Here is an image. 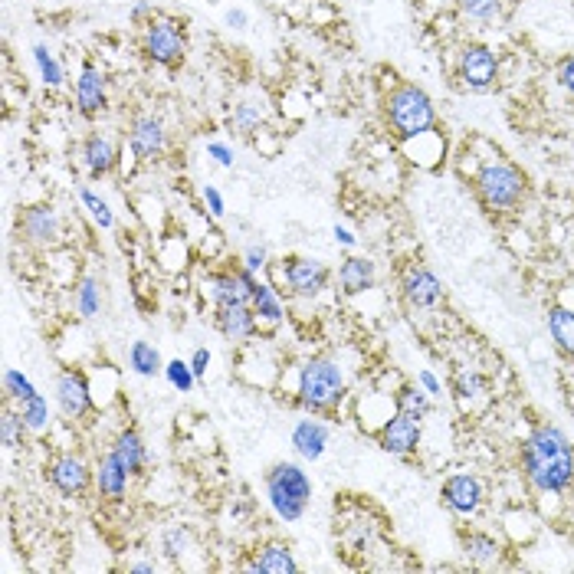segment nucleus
<instances>
[{"label": "nucleus", "instance_id": "1", "mask_svg": "<svg viewBox=\"0 0 574 574\" xmlns=\"http://www.w3.org/2000/svg\"><path fill=\"white\" fill-rule=\"evenodd\" d=\"M522 473L542 496H561L574 486V447L555 424L532 427L522 440Z\"/></svg>", "mask_w": 574, "mask_h": 574}, {"label": "nucleus", "instance_id": "2", "mask_svg": "<svg viewBox=\"0 0 574 574\" xmlns=\"http://www.w3.org/2000/svg\"><path fill=\"white\" fill-rule=\"evenodd\" d=\"M348 384H345V371L335 358L328 355H312L299 365L296 371V407L306 410L312 417L332 414V410L345 401Z\"/></svg>", "mask_w": 574, "mask_h": 574}, {"label": "nucleus", "instance_id": "3", "mask_svg": "<svg viewBox=\"0 0 574 574\" xmlns=\"http://www.w3.org/2000/svg\"><path fill=\"white\" fill-rule=\"evenodd\" d=\"M263 489H266V502L283 522H299L306 515L309 502H312V476L302 470L299 463L283 460L276 466H269L263 476Z\"/></svg>", "mask_w": 574, "mask_h": 574}, {"label": "nucleus", "instance_id": "4", "mask_svg": "<svg viewBox=\"0 0 574 574\" xmlns=\"http://www.w3.org/2000/svg\"><path fill=\"white\" fill-rule=\"evenodd\" d=\"M384 112L394 128L397 138L414 142V138H427L437 128V109L433 99L414 82H401L397 89H391V96L384 99Z\"/></svg>", "mask_w": 574, "mask_h": 574}, {"label": "nucleus", "instance_id": "5", "mask_svg": "<svg viewBox=\"0 0 574 574\" xmlns=\"http://www.w3.org/2000/svg\"><path fill=\"white\" fill-rule=\"evenodd\" d=\"M476 194L489 210L496 214H506V210H515L525 194H529V184H525V174L519 168H512L506 161H486L483 168L476 171Z\"/></svg>", "mask_w": 574, "mask_h": 574}, {"label": "nucleus", "instance_id": "6", "mask_svg": "<svg viewBox=\"0 0 574 574\" xmlns=\"http://www.w3.org/2000/svg\"><path fill=\"white\" fill-rule=\"evenodd\" d=\"M260 276L250 273L243 263L227 269H210L201 279V292L210 299V306H250Z\"/></svg>", "mask_w": 574, "mask_h": 574}, {"label": "nucleus", "instance_id": "7", "mask_svg": "<svg viewBox=\"0 0 574 574\" xmlns=\"http://www.w3.org/2000/svg\"><path fill=\"white\" fill-rule=\"evenodd\" d=\"M332 269L322 260H312V256H286L283 263L276 266V279L283 283L296 299H315L322 296L332 283Z\"/></svg>", "mask_w": 574, "mask_h": 574}, {"label": "nucleus", "instance_id": "8", "mask_svg": "<svg viewBox=\"0 0 574 574\" xmlns=\"http://www.w3.org/2000/svg\"><path fill=\"white\" fill-rule=\"evenodd\" d=\"M56 407L66 420H86L96 414V397L86 381V374L76 368H63L56 374Z\"/></svg>", "mask_w": 574, "mask_h": 574}, {"label": "nucleus", "instance_id": "9", "mask_svg": "<svg viewBox=\"0 0 574 574\" xmlns=\"http://www.w3.org/2000/svg\"><path fill=\"white\" fill-rule=\"evenodd\" d=\"M440 499L453 515L460 519H473V515L486 506V486L476 473H453L443 479Z\"/></svg>", "mask_w": 574, "mask_h": 574}, {"label": "nucleus", "instance_id": "10", "mask_svg": "<svg viewBox=\"0 0 574 574\" xmlns=\"http://www.w3.org/2000/svg\"><path fill=\"white\" fill-rule=\"evenodd\" d=\"M17 233L23 243L40 246V250H50V246L60 243L63 237V224L56 207L50 204H37V207H23L17 217Z\"/></svg>", "mask_w": 574, "mask_h": 574}, {"label": "nucleus", "instance_id": "11", "mask_svg": "<svg viewBox=\"0 0 574 574\" xmlns=\"http://www.w3.org/2000/svg\"><path fill=\"white\" fill-rule=\"evenodd\" d=\"M456 76H460L463 89L470 92H486L496 86L499 79V60L496 53L489 50L483 43H470L466 50L460 53V66H456Z\"/></svg>", "mask_w": 574, "mask_h": 574}, {"label": "nucleus", "instance_id": "12", "mask_svg": "<svg viewBox=\"0 0 574 574\" xmlns=\"http://www.w3.org/2000/svg\"><path fill=\"white\" fill-rule=\"evenodd\" d=\"M142 46H145L148 60L158 63V66L181 63L184 60V50H187L184 33L178 30V23H174V20H151L148 30H145Z\"/></svg>", "mask_w": 574, "mask_h": 574}, {"label": "nucleus", "instance_id": "13", "mask_svg": "<svg viewBox=\"0 0 574 574\" xmlns=\"http://www.w3.org/2000/svg\"><path fill=\"white\" fill-rule=\"evenodd\" d=\"M46 476H50L53 489L63 492V496H86L89 486L96 483V470L76 453L56 456V460L46 466Z\"/></svg>", "mask_w": 574, "mask_h": 574}, {"label": "nucleus", "instance_id": "14", "mask_svg": "<svg viewBox=\"0 0 574 574\" xmlns=\"http://www.w3.org/2000/svg\"><path fill=\"white\" fill-rule=\"evenodd\" d=\"M401 296L410 309L430 312L443 306V283L430 273L427 266H407V273L401 279Z\"/></svg>", "mask_w": 574, "mask_h": 574}, {"label": "nucleus", "instance_id": "15", "mask_svg": "<svg viewBox=\"0 0 574 574\" xmlns=\"http://www.w3.org/2000/svg\"><path fill=\"white\" fill-rule=\"evenodd\" d=\"M374 440H378V447H381L384 453L401 456V460H404V456H414L417 447H420V424L394 410V414L378 427Z\"/></svg>", "mask_w": 574, "mask_h": 574}, {"label": "nucleus", "instance_id": "16", "mask_svg": "<svg viewBox=\"0 0 574 574\" xmlns=\"http://www.w3.org/2000/svg\"><path fill=\"white\" fill-rule=\"evenodd\" d=\"M168 148V132H164L161 119L155 115H138L128 125V151L138 158V161H155L164 155Z\"/></svg>", "mask_w": 574, "mask_h": 574}, {"label": "nucleus", "instance_id": "17", "mask_svg": "<svg viewBox=\"0 0 574 574\" xmlns=\"http://www.w3.org/2000/svg\"><path fill=\"white\" fill-rule=\"evenodd\" d=\"M214 325H217V332L233 345L253 342V338L263 332V325H260V319H256L253 306H217L214 309Z\"/></svg>", "mask_w": 574, "mask_h": 574}, {"label": "nucleus", "instance_id": "18", "mask_svg": "<svg viewBox=\"0 0 574 574\" xmlns=\"http://www.w3.org/2000/svg\"><path fill=\"white\" fill-rule=\"evenodd\" d=\"M328 440H332V430H328L322 420H315L312 414L296 420L292 427V447L302 456V460H322L325 450H328Z\"/></svg>", "mask_w": 574, "mask_h": 574}, {"label": "nucleus", "instance_id": "19", "mask_svg": "<svg viewBox=\"0 0 574 574\" xmlns=\"http://www.w3.org/2000/svg\"><path fill=\"white\" fill-rule=\"evenodd\" d=\"M128 483H132V473L125 470V466L119 463V456H115L112 450L99 456L96 463V489L99 496L105 502H122L128 496Z\"/></svg>", "mask_w": 574, "mask_h": 574}, {"label": "nucleus", "instance_id": "20", "mask_svg": "<svg viewBox=\"0 0 574 574\" xmlns=\"http://www.w3.org/2000/svg\"><path fill=\"white\" fill-rule=\"evenodd\" d=\"M109 102V86H105V76L99 73L92 63H82V73L76 79V105L82 115H99Z\"/></svg>", "mask_w": 574, "mask_h": 574}, {"label": "nucleus", "instance_id": "21", "mask_svg": "<svg viewBox=\"0 0 574 574\" xmlns=\"http://www.w3.org/2000/svg\"><path fill=\"white\" fill-rule=\"evenodd\" d=\"M82 168H86L89 178H102V174H109L115 164H119V148L109 135L102 132H92L86 142H82Z\"/></svg>", "mask_w": 574, "mask_h": 574}, {"label": "nucleus", "instance_id": "22", "mask_svg": "<svg viewBox=\"0 0 574 574\" xmlns=\"http://www.w3.org/2000/svg\"><path fill=\"white\" fill-rule=\"evenodd\" d=\"M335 279L345 296H361V292H371L374 283H378V266H374V260H368V256H348V260H342V266H338Z\"/></svg>", "mask_w": 574, "mask_h": 574}, {"label": "nucleus", "instance_id": "23", "mask_svg": "<svg viewBox=\"0 0 574 574\" xmlns=\"http://www.w3.org/2000/svg\"><path fill=\"white\" fill-rule=\"evenodd\" d=\"M112 453L119 456V463L132 476H145V470H148V447H145V437L135 427H122L119 433H115Z\"/></svg>", "mask_w": 574, "mask_h": 574}, {"label": "nucleus", "instance_id": "24", "mask_svg": "<svg viewBox=\"0 0 574 574\" xmlns=\"http://www.w3.org/2000/svg\"><path fill=\"white\" fill-rule=\"evenodd\" d=\"M250 306L256 312V319H260V325H266V328L283 325V319H286V302H283V296H279L276 283H269V279H260V283H256Z\"/></svg>", "mask_w": 574, "mask_h": 574}, {"label": "nucleus", "instance_id": "25", "mask_svg": "<svg viewBox=\"0 0 574 574\" xmlns=\"http://www.w3.org/2000/svg\"><path fill=\"white\" fill-rule=\"evenodd\" d=\"M460 548H463L466 561L476 568H492V565H499V558H502V545L489 532H479V529L463 532Z\"/></svg>", "mask_w": 574, "mask_h": 574}, {"label": "nucleus", "instance_id": "26", "mask_svg": "<svg viewBox=\"0 0 574 574\" xmlns=\"http://www.w3.org/2000/svg\"><path fill=\"white\" fill-rule=\"evenodd\" d=\"M246 571H260V574H292L299 571V561L292 555V548L283 545V542H269L263 545L256 558L246 565Z\"/></svg>", "mask_w": 574, "mask_h": 574}, {"label": "nucleus", "instance_id": "27", "mask_svg": "<svg viewBox=\"0 0 574 574\" xmlns=\"http://www.w3.org/2000/svg\"><path fill=\"white\" fill-rule=\"evenodd\" d=\"M394 410L420 424V420H427L433 414V397L420 388V384H401V388L394 391Z\"/></svg>", "mask_w": 574, "mask_h": 574}, {"label": "nucleus", "instance_id": "28", "mask_svg": "<svg viewBox=\"0 0 574 574\" xmlns=\"http://www.w3.org/2000/svg\"><path fill=\"white\" fill-rule=\"evenodd\" d=\"M450 391H453V397H456V401H460L463 407H473V404L486 401V397H489V378H486V374L473 371V368L456 371Z\"/></svg>", "mask_w": 574, "mask_h": 574}, {"label": "nucleus", "instance_id": "29", "mask_svg": "<svg viewBox=\"0 0 574 574\" xmlns=\"http://www.w3.org/2000/svg\"><path fill=\"white\" fill-rule=\"evenodd\" d=\"M548 335H552V342L561 355L574 358V309L568 306L548 309Z\"/></svg>", "mask_w": 574, "mask_h": 574}, {"label": "nucleus", "instance_id": "30", "mask_svg": "<svg viewBox=\"0 0 574 574\" xmlns=\"http://www.w3.org/2000/svg\"><path fill=\"white\" fill-rule=\"evenodd\" d=\"M73 306L79 319H96L102 312V286L96 276H82L73 289Z\"/></svg>", "mask_w": 574, "mask_h": 574}, {"label": "nucleus", "instance_id": "31", "mask_svg": "<svg viewBox=\"0 0 574 574\" xmlns=\"http://www.w3.org/2000/svg\"><path fill=\"white\" fill-rule=\"evenodd\" d=\"M128 368L142 374V378H155V374L164 371L161 351L151 342H132V348H128Z\"/></svg>", "mask_w": 574, "mask_h": 574}, {"label": "nucleus", "instance_id": "32", "mask_svg": "<svg viewBox=\"0 0 574 574\" xmlns=\"http://www.w3.org/2000/svg\"><path fill=\"white\" fill-rule=\"evenodd\" d=\"M14 407L20 410L23 424H27L30 433H43L46 427H50V404H46V397L40 391L23 397V401H17Z\"/></svg>", "mask_w": 574, "mask_h": 574}, {"label": "nucleus", "instance_id": "33", "mask_svg": "<svg viewBox=\"0 0 574 574\" xmlns=\"http://www.w3.org/2000/svg\"><path fill=\"white\" fill-rule=\"evenodd\" d=\"M23 433H27V424H23V417L14 407V401H7L4 414H0V443H4L7 450H17L23 443Z\"/></svg>", "mask_w": 574, "mask_h": 574}, {"label": "nucleus", "instance_id": "34", "mask_svg": "<svg viewBox=\"0 0 574 574\" xmlns=\"http://www.w3.org/2000/svg\"><path fill=\"white\" fill-rule=\"evenodd\" d=\"M79 201H82V207L89 210V217H92V224H96V227H102V230H112L115 227V214H112L109 201H102L96 191H89V187H79Z\"/></svg>", "mask_w": 574, "mask_h": 574}, {"label": "nucleus", "instance_id": "35", "mask_svg": "<svg viewBox=\"0 0 574 574\" xmlns=\"http://www.w3.org/2000/svg\"><path fill=\"white\" fill-rule=\"evenodd\" d=\"M33 60H37V66H40V76H43V82L50 89H60L63 86V79H66V73H63V66H60V60L46 50L43 43H37L33 46Z\"/></svg>", "mask_w": 574, "mask_h": 574}, {"label": "nucleus", "instance_id": "36", "mask_svg": "<svg viewBox=\"0 0 574 574\" xmlns=\"http://www.w3.org/2000/svg\"><path fill=\"white\" fill-rule=\"evenodd\" d=\"M187 548H191V532H187L184 525H168V529L161 532V552L171 561H181L187 555Z\"/></svg>", "mask_w": 574, "mask_h": 574}, {"label": "nucleus", "instance_id": "37", "mask_svg": "<svg viewBox=\"0 0 574 574\" xmlns=\"http://www.w3.org/2000/svg\"><path fill=\"white\" fill-rule=\"evenodd\" d=\"M164 378H168L171 388L181 391V394H191L194 384H197V374L191 368V361H181V358H174V361L164 365Z\"/></svg>", "mask_w": 574, "mask_h": 574}, {"label": "nucleus", "instance_id": "38", "mask_svg": "<svg viewBox=\"0 0 574 574\" xmlns=\"http://www.w3.org/2000/svg\"><path fill=\"white\" fill-rule=\"evenodd\" d=\"M460 14L473 23H492L502 14V0H460Z\"/></svg>", "mask_w": 574, "mask_h": 574}, {"label": "nucleus", "instance_id": "39", "mask_svg": "<svg viewBox=\"0 0 574 574\" xmlns=\"http://www.w3.org/2000/svg\"><path fill=\"white\" fill-rule=\"evenodd\" d=\"M4 394H7V401L17 404V401H23V397L37 394V384H33L23 371L7 368V371H4Z\"/></svg>", "mask_w": 574, "mask_h": 574}, {"label": "nucleus", "instance_id": "40", "mask_svg": "<svg viewBox=\"0 0 574 574\" xmlns=\"http://www.w3.org/2000/svg\"><path fill=\"white\" fill-rule=\"evenodd\" d=\"M260 122H263V112L256 109V105H250V102L237 105V109H233V115H230V125L237 128V132H243V135L256 132V128H260Z\"/></svg>", "mask_w": 574, "mask_h": 574}, {"label": "nucleus", "instance_id": "41", "mask_svg": "<svg viewBox=\"0 0 574 574\" xmlns=\"http://www.w3.org/2000/svg\"><path fill=\"white\" fill-rule=\"evenodd\" d=\"M240 263L250 269V273H256V276L266 273V269H269V246H266V243H250V246L243 250Z\"/></svg>", "mask_w": 574, "mask_h": 574}, {"label": "nucleus", "instance_id": "42", "mask_svg": "<svg viewBox=\"0 0 574 574\" xmlns=\"http://www.w3.org/2000/svg\"><path fill=\"white\" fill-rule=\"evenodd\" d=\"M204 207H207V214H210V217H214V220H220V217H224V214H227L224 194H220V191H217V187H214V184H207V187H204Z\"/></svg>", "mask_w": 574, "mask_h": 574}, {"label": "nucleus", "instance_id": "43", "mask_svg": "<svg viewBox=\"0 0 574 574\" xmlns=\"http://www.w3.org/2000/svg\"><path fill=\"white\" fill-rule=\"evenodd\" d=\"M558 82L568 96H574V56H565V60L558 63Z\"/></svg>", "mask_w": 574, "mask_h": 574}, {"label": "nucleus", "instance_id": "44", "mask_svg": "<svg viewBox=\"0 0 574 574\" xmlns=\"http://www.w3.org/2000/svg\"><path fill=\"white\" fill-rule=\"evenodd\" d=\"M207 155L214 158L220 168H233V148L230 145H224V142H210L207 145Z\"/></svg>", "mask_w": 574, "mask_h": 574}, {"label": "nucleus", "instance_id": "45", "mask_svg": "<svg viewBox=\"0 0 574 574\" xmlns=\"http://www.w3.org/2000/svg\"><path fill=\"white\" fill-rule=\"evenodd\" d=\"M191 368H194V374H197V381L207 378V368H210V351H207V348H194Z\"/></svg>", "mask_w": 574, "mask_h": 574}, {"label": "nucleus", "instance_id": "46", "mask_svg": "<svg viewBox=\"0 0 574 574\" xmlns=\"http://www.w3.org/2000/svg\"><path fill=\"white\" fill-rule=\"evenodd\" d=\"M417 384H420V388H424L430 397H440V394H443V384L433 378L430 371H420V374H417Z\"/></svg>", "mask_w": 574, "mask_h": 574}, {"label": "nucleus", "instance_id": "47", "mask_svg": "<svg viewBox=\"0 0 574 574\" xmlns=\"http://www.w3.org/2000/svg\"><path fill=\"white\" fill-rule=\"evenodd\" d=\"M227 23H230L233 30H246V23H250V17H246L243 10H230V14H227Z\"/></svg>", "mask_w": 574, "mask_h": 574}, {"label": "nucleus", "instance_id": "48", "mask_svg": "<svg viewBox=\"0 0 574 574\" xmlns=\"http://www.w3.org/2000/svg\"><path fill=\"white\" fill-rule=\"evenodd\" d=\"M335 240L342 243V246H355V243H358L355 233H351L348 227H338V224H335Z\"/></svg>", "mask_w": 574, "mask_h": 574}, {"label": "nucleus", "instance_id": "49", "mask_svg": "<svg viewBox=\"0 0 574 574\" xmlns=\"http://www.w3.org/2000/svg\"><path fill=\"white\" fill-rule=\"evenodd\" d=\"M158 565L155 561H135V565H128V571H138V574H151Z\"/></svg>", "mask_w": 574, "mask_h": 574}, {"label": "nucleus", "instance_id": "50", "mask_svg": "<svg viewBox=\"0 0 574 574\" xmlns=\"http://www.w3.org/2000/svg\"><path fill=\"white\" fill-rule=\"evenodd\" d=\"M148 10H151L148 0H138V4L132 7V20H142V17H148Z\"/></svg>", "mask_w": 574, "mask_h": 574}]
</instances>
